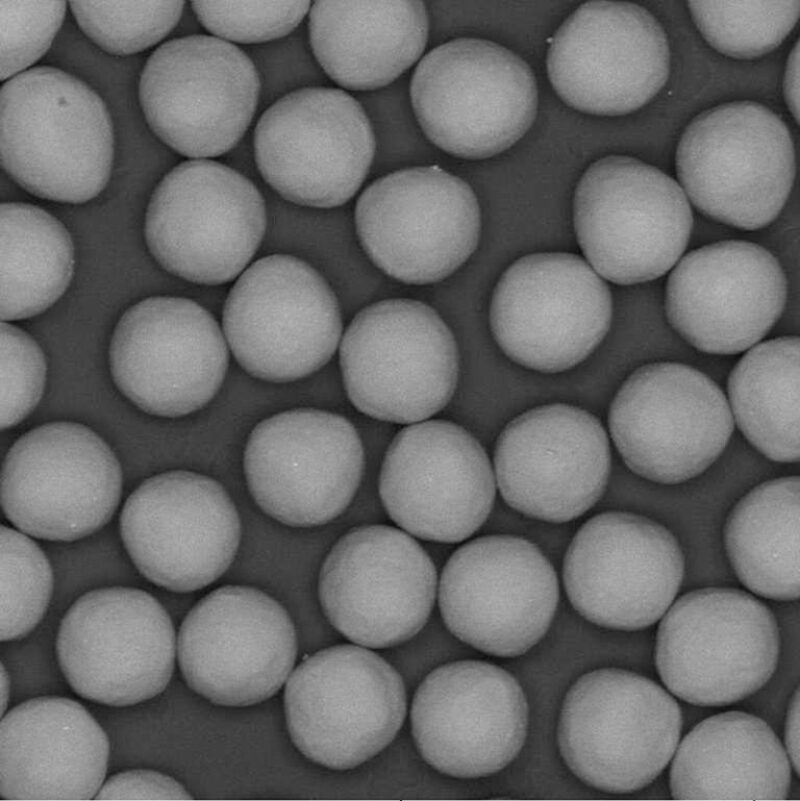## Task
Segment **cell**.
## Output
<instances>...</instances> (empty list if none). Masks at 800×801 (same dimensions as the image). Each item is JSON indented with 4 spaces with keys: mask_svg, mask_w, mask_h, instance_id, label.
Returning <instances> with one entry per match:
<instances>
[{
    "mask_svg": "<svg viewBox=\"0 0 800 801\" xmlns=\"http://www.w3.org/2000/svg\"><path fill=\"white\" fill-rule=\"evenodd\" d=\"M114 154L109 110L80 78L34 66L2 83L0 162L29 194L59 203L88 202L107 186Z\"/></svg>",
    "mask_w": 800,
    "mask_h": 801,
    "instance_id": "1",
    "label": "cell"
},
{
    "mask_svg": "<svg viewBox=\"0 0 800 801\" xmlns=\"http://www.w3.org/2000/svg\"><path fill=\"white\" fill-rule=\"evenodd\" d=\"M678 595L658 621L654 662L677 699L730 706L762 690L776 670L781 634L772 607L736 586Z\"/></svg>",
    "mask_w": 800,
    "mask_h": 801,
    "instance_id": "2",
    "label": "cell"
},
{
    "mask_svg": "<svg viewBox=\"0 0 800 801\" xmlns=\"http://www.w3.org/2000/svg\"><path fill=\"white\" fill-rule=\"evenodd\" d=\"M677 182L702 217L741 232L773 223L791 193L795 150L783 119L764 104L716 105L685 127L675 152Z\"/></svg>",
    "mask_w": 800,
    "mask_h": 801,
    "instance_id": "3",
    "label": "cell"
},
{
    "mask_svg": "<svg viewBox=\"0 0 800 801\" xmlns=\"http://www.w3.org/2000/svg\"><path fill=\"white\" fill-rule=\"evenodd\" d=\"M682 734L678 700L656 681L616 667L580 676L565 695L557 725L568 769L610 794L652 784L669 766Z\"/></svg>",
    "mask_w": 800,
    "mask_h": 801,
    "instance_id": "4",
    "label": "cell"
},
{
    "mask_svg": "<svg viewBox=\"0 0 800 801\" xmlns=\"http://www.w3.org/2000/svg\"><path fill=\"white\" fill-rule=\"evenodd\" d=\"M418 124L431 145L465 160L517 143L538 110V86L519 55L493 41L456 38L425 52L409 77Z\"/></svg>",
    "mask_w": 800,
    "mask_h": 801,
    "instance_id": "5",
    "label": "cell"
},
{
    "mask_svg": "<svg viewBox=\"0 0 800 801\" xmlns=\"http://www.w3.org/2000/svg\"><path fill=\"white\" fill-rule=\"evenodd\" d=\"M572 213L583 258L614 286L663 279L688 250L695 219L677 180L621 154L589 165Z\"/></svg>",
    "mask_w": 800,
    "mask_h": 801,
    "instance_id": "6",
    "label": "cell"
},
{
    "mask_svg": "<svg viewBox=\"0 0 800 801\" xmlns=\"http://www.w3.org/2000/svg\"><path fill=\"white\" fill-rule=\"evenodd\" d=\"M294 746L332 770L355 768L384 750L407 714V688L380 653L353 643L306 654L284 685Z\"/></svg>",
    "mask_w": 800,
    "mask_h": 801,
    "instance_id": "7",
    "label": "cell"
},
{
    "mask_svg": "<svg viewBox=\"0 0 800 801\" xmlns=\"http://www.w3.org/2000/svg\"><path fill=\"white\" fill-rule=\"evenodd\" d=\"M607 432L634 476L675 485L706 472L735 434L724 388L689 364L659 361L632 372L607 409Z\"/></svg>",
    "mask_w": 800,
    "mask_h": 801,
    "instance_id": "8",
    "label": "cell"
},
{
    "mask_svg": "<svg viewBox=\"0 0 800 801\" xmlns=\"http://www.w3.org/2000/svg\"><path fill=\"white\" fill-rule=\"evenodd\" d=\"M339 361L346 394L358 411L404 425L441 411L459 374L448 326L432 307L407 298L359 311L342 334Z\"/></svg>",
    "mask_w": 800,
    "mask_h": 801,
    "instance_id": "9",
    "label": "cell"
},
{
    "mask_svg": "<svg viewBox=\"0 0 800 801\" xmlns=\"http://www.w3.org/2000/svg\"><path fill=\"white\" fill-rule=\"evenodd\" d=\"M268 225L259 185L216 159H187L154 189L145 238L154 259L189 282L220 285L237 278Z\"/></svg>",
    "mask_w": 800,
    "mask_h": 801,
    "instance_id": "10",
    "label": "cell"
},
{
    "mask_svg": "<svg viewBox=\"0 0 800 801\" xmlns=\"http://www.w3.org/2000/svg\"><path fill=\"white\" fill-rule=\"evenodd\" d=\"M138 97L150 130L187 159L223 157L259 115V80L248 55L207 33L157 46L141 71Z\"/></svg>",
    "mask_w": 800,
    "mask_h": 801,
    "instance_id": "11",
    "label": "cell"
},
{
    "mask_svg": "<svg viewBox=\"0 0 800 801\" xmlns=\"http://www.w3.org/2000/svg\"><path fill=\"white\" fill-rule=\"evenodd\" d=\"M253 139L261 181L288 202L342 207L369 181L370 123L357 98L334 85L300 90L267 107Z\"/></svg>",
    "mask_w": 800,
    "mask_h": 801,
    "instance_id": "12",
    "label": "cell"
},
{
    "mask_svg": "<svg viewBox=\"0 0 800 801\" xmlns=\"http://www.w3.org/2000/svg\"><path fill=\"white\" fill-rule=\"evenodd\" d=\"M353 218L371 261L392 278L414 285L454 273L475 251L481 231L472 188L433 164L368 181L356 197Z\"/></svg>",
    "mask_w": 800,
    "mask_h": 801,
    "instance_id": "13",
    "label": "cell"
},
{
    "mask_svg": "<svg viewBox=\"0 0 800 801\" xmlns=\"http://www.w3.org/2000/svg\"><path fill=\"white\" fill-rule=\"evenodd\" d=\"M222 327L239 365L274 383L322 368L343 334L338 302L326 280L306 262L282 254L256 260L237 277Z\"/></svg>",
    "mask_w": 800,
    "mask_h": 801,
    "instance_id": "14",
    "label": "cell"
},
{
    "mask_svg": "<svg viewBox=\"0 0 800 801\" xmlns=\"http://www.w3.org/2000/svg\"><path fill=\"white\" fill-rule=\"evenodd\" d=\"M447 630L482 653L514 658L547 633L559 602L554 567L530 541L488 535L454 551L438 577Z\"/></svg>",
    "mask_w": 800,
    "mask_h": 801,
    "instance_id": "15",
    "label": "cell"
},
{
    "mask_svg": "<svg viewBox=\"0 0 800 801\" xmlns=\"http://www.w3.org/2000/svg\"><path fill=\"white\" fill-rule=\"evenodd\" d=\"M122 494V470L109 445L83 424L58 421L19 437L1 467L6 519L30 537L75 541L102 528Z\"/></svg>",
    "mask_w": 800,
    "mask_h": 801,
    "instance_id": "16",
    "label": "cell"
},
{
    "mask_svg": "<svg viewBox=\"0 0 800 801\" xmlns=\"http://www.w3.org/2000/svg\"><path fill=\"white\" fill-rule=\"evenodd\" d=\"M56 653L78 696L131 706L168 686L177 661V633L166 609L148 592L100 588L68 608L59 624Z\"/></svg>",
    "mask_w": 800,
    "mask_h": 801,
    "instance_id": "17",
    "label": "cell"
},
{
    "mask_svg": "<svg viewBox=\"0 0 800 801\" xmlns=\"http://www.w3.org/2000/svg\"><path fill=\"white\" fill-rule=\"evenodd\" d=\"M684 575L676 537L656 520L624 509L586 520L562 567L573 609L596 626L623 632L658 623L681 592Z\"/></svg>",
    "mask_w": 800,
    "mask_h": 801,
    "instance_id": "18",
    "label": "cell"
},
{
    "mask_svg": "<svg viewBox=\"0 0 800 801\" xmlns=\"http://www.w3.org/2000/svg\"><path fill=\"white\" fill-rule=\"evenodd\" d=\"M295 623L257 588L226 585L202 597L177 632L186 684L213 704L246 707L277 694L297 664Z\"/></svg>",
    "mask_w": 800,
    "mask_h": 801,
    "instance_id": "19",
    "label": "cell"
},
{
    "mask_svg": "<svg viewBox=\"0 0 800 801\" xmlns=\"http://www.w3.org/2000/svg\"><path fill=\"white\" fill-rule=\"evenodd\" d=\"M437 588L434 563L413 536L388 525H365L345 533L329 551L318 599L339 636L387 650L427 624Z\"/></svg>",
    "mask_w": 800,
    "mask_h": 801,
    "instance_id": "20",
    "label": "cell"
},
{
    "mask_svg": "<svg viewBox=\"0 0 800 801\" xmlns=\"http://www.w3.org/2000/svg\"><path fill=\"white\" fill-rule=\"evenodd\" d=\"M612 287L574 253H536L515 261L490 306L496 342L514 362L558 373L584 362L609 330Z\"/></svg>",
    "mask_w": 800,
    "mask_h": 801,
    "instance_id": "21",
    "label": "cell"
},
{
    "mask_svg": "<svg viewBox=\"0 0 800 801\" xmlns=\"http://www.w3.org/2000/svg\"><path fill=\"white\" fill-rule=\"evenodd\" d=\"M548 79L569 107L621 116L649 103L670 72L667 34L646 8L590 1L576 8L549 41Z\"/></svg>",
    "mask_w": 800,
    "mask_h": 801,
    "instance_id": "22",
    "label": "cell"
},
{
    "mask_svg": "<svg viewBox=\"0 0 800 801\" xmlns=\"http://www.w3.org/2000/svg\"><path fill=\"white\" fill-rule=\"evenodd\" d=\"M243 467L249 492L265 514L308 528L332 521L348 507L362 478L364 452L348 419L299 408L254 427Z\"/></svg>",
    "mask_w": 800,
    "mask_h": 801,
    "instance_id": "23",
    "label": "cell"
},
{
    "mask_svg": "<svg viewBox=\"0 0 800 801\" xmlns=\"http://www.w3.org/2000/svg\"><path fill=\"white\" fill-rule=\"evenodd\" d=\"M119 525L137 570L176 593L198 591L218 580L241 538L240 518L225 488L186 470L143 481L125 501Z\"/></svg>",
    "mask_w": 800,
    "mask_h": 801,
    "instance_id": "24",
    "label": "cell"
},
{
    "mask_svg": "<svg viewBox=\"0 0 800 801\" xmlns=\"http://www.w3.org/2000/svg\"><path fill=\"white\" fill-rule=\"evenodd\" d=\"M785 272L766 248L726 239L687 250L666 275L663 308L694 350L733 357L769 337L787 303Z\"/></svg>",
    "mask_w": 800,
    "mask_h": 801,
    "instance_id": "25",
    "label": "cell"
},
{
    "mask_svg": "<svg viewBox=\"0 0 800 801\" xmlns=\"http://www.w3.org/2000/svg\"><path fill=\"white\" fill-rule=\"evenodd\" d=\"M492 465L496 487L511 508L537 520L566 523L594 508L607 492L611 441L588 410L543 405L505 426Z\"/></svg>",
    "mask_w": 800,
    "mask_h": 801,
    "instance_id": "26",
    "label": "cell"
},
{
    "mask_svg": "<svg viewBox=\"0 0 800 801\" xmlns=\"http://www.w3.org/2000/svg\"><path fill=\"white\" fill-rule=\"evenodd\" d=\"M529 710L507 670L462 659L434 668L418 684L411 706L412 737L438 772L475 779L499 772L521 751Z\"/></svg>",
    "mask_w": 800,
    "mask_h": 801,
    "instance_id": "27",
    "label": "cell"
},
{
    "mask_svg": "<svg viewBox=\"0 0 800 801\" xmlns=\"http://www.w3.org/2000/svg\"><path fill=\"white\" fill-rule=\"evenodd\" d=\"M496 489L480 442L441 419L402 428L379 475V495L391 520L413 537L441 543L471 537L488 518Z\"/></svg>",
    "mask_w": 800,
    "mask_h": 801,
    "instance_id": "28",
    "label": "cell"
},
{
    "mask_svg": "<svg viewBox=\"0 0 800 801\" xmlns=\"http://www.w3.org/2000/svg\"><path fill=\"white\" fill-rule=\"evenodd\" d=\"M229 360L214 317L198 303L161 296L140 301L118 321L109 349L113 380L144 412L175 418L218 392Z\"/></svg>",
    "mask_w": 800,
    "mask_h": 801,
    "instance_id": "29",
    "label": "cell"
},
{
    "mask_svg": "<svg viewBox=\"0 0 800 801\" xmlns=\"http://www.w3.org/2000/svg\"><path fill=\"white\" fill-rule=\"evenodd\" d=\"M110 745L78 701L40 696L8 709L0 723V796L5 800L95 799Z\"/></svg>",
    "mask_w": 800,
    "mask_h": 801,
    "instance_id": "30",
    "label": "cell"
},
{
    "mask_svg": "<svg viewBox=\"0 0 800 801\" xmlns=\"http://www.w3.org/2000/svg\"><path fill=\"white\" fill-rule=\"evenodd\" d=\"M306 24L328 79L352 94L406 76L425 54L430 29L421 1H312Z\"/></svg>",
    "mask_w": 800,
    "mask_h": 801,
    "instance_id": "31",
    "label": "cell"
},
{
    "mask_svg": "<svg viewBox=\"0 0 800 801\" xmlns=\"http://www.w3.org/2000/svg\"><path fill=\"white\" fill-rule=\"evenodd\" d=\"M792 772L768 721L727 710L704 717L681 736L668 785L677 800H783Z\"/></svg>",
    "mask_w": 800,
    "mask_h": 801,
    "instance_id": "32",
    "label": "cell"
},
{
    "mask_svg": "<svg viewBox=\"0 0 800 801\" xmlns=\"http://www.w3.org/2000/svg\"><path fill=\"white\" fill-rule=\"evenodd\" d=\"M800 477L778 475L746 491L722 529L727 563L745 590L770 602L798 601Z\"/></svg>",
    "mask_w": 800,
    "mask_h": 801,
    "instance_id": "33",
    "label": "cell"
},
{
    "mask_svg": "<svg viewBox=\"0 0 800 801\" xmlns=\"http://www.w3.org/2000/svg\"><path fill=\"white\" fill-rule=\"evenodd\" d=\"M799 379V335H778L742 353L723 387L738 434L780 465L800 461Z\"/></svg>",
    "mask_w": 800,
    "mask_h": 801,
    "instance_id": "34",
    "label": "cell"
},
{
    "mask_svg": "<svg viewBox=\"0 0 800 801\" xmlns=\"http://www.w3.org/2000/svg\"><path fill=\"white\" fill-rule=\"evenodd\" d=\"M0 316L26 319L52 306L74 270V247L65 226L43 208L20 202L0 206Z\"/></svg>",
    "mask_w": 800,
    "mask_h": 801,
    "instance_id": "35",
    "label": "cell"
},
{
    "mask_svg": "<svg viewBox=\"0 0 800 801\" xmlns=\"http://www.w3.org/2000/svg\"><path fill=\"white\" fill-rule=\"evenodd\" d=\"M695 26L722 55L750 60L776 49L799 18L795 1H688Z\"/></svg>",
    "mask_w": 800,
    "mask_h": 801,
    "instance_id": "36",
    "label": "cell"
},
{
    "mask_svg": "<svg viewBox=\"0 0 800 801\" xmlns=\"http://www.w3.org/2000/svg\"><path fill=\"white\" fill-rule=\"evenodd\" d=\"M2 642L29 635L43 619L53 592L49 560L36 542L12 527L0 528Z\"/></svg>",
    "mask_w": 800,
    "mask_h": 801,
    "instance_id": "37",
    "label": "cell"
},
{
    "mask_svg": "<svg viewBox=\"0 0 800 801\" xmlns=\"http://www.w3.org/2000/svg\"><path fill=\"white\" fill-rule=\"evenodd\" d=\"M81 31L101 50L128 56L161 43L185 11V1H70ZM159 46V45H158Z\"/></svg>",
    "mask_w": 800,
    "mask_h": 801,
    "instance_id": "38",
    "label": "cell"
},
{
    "mask_svg": "<svg viewBox=\"0 0 800 801\" xmlns=\"http://www.w3.org/2000/svg\"><path fill=\"white\" fill-rule=\"evenodd\" d=\"M353 95L368 118L375 142L369 181L401 169L429 165L431 143L414 114L407 75L384 88Z\"/></svg>",
    "mask_w": 800,
    "mask_h": 801,
    "instance_id": "39",
    "label": "cell"
},
{
    "mask_svg": "<svg viewBox=\"0 0 800 801\" xmlns=\"http://www.w3.org/2000/svg\"><path fill=\"white\" fill-rule=\"evenodd\" d=\"M312 1H191L204 31L245 48L281 38L303 24Z\"/></svg>",
    "mask_w": 800,
    "mask_h": 801,
    "instance_id": "40",
    "label": "cell"
},
{
    "mask_svg": "<svg viewBox=\"0 0 800 801\" xmlns=\"http://www.w3.org/2000/svg\"><path fill=\"white\" fill-rule=\"evenodd\" d=\"M259 80V113L300 90L332 85L311 46L306 21L291 33L242 48Z\"/></svg>",
    "mask_w": 800,
    "mask_h": 801,
    "instance_id": "41",
    "label": "cell"
},
{
    "mask_svg": "<svg viewBox=\"0 0 800 801\" xmlns=\"http://www.w3.org/2000/svg\"><path fill=\"white\" fill-rule=\"evenodd\" d=\"M67 8L65 1H0L2 83L33 68L46 54Z\"/></svg>",
    "mask_w": 800,
    "mask_h": 801,
    "instance_id": "42",
    "label": "cell"
},
{
    "mask_svg": "<svg viewBox=\"0 0 800 801\" xmlns=\"http://www.w3.org/2000/svg\"><path fill=\"white\" fill-rule=\"evenodd\" d=\"M0 427L10 429L22 422L40 401L46 381L44 354L26 332L1 323Z\"/></svg>",
    "mask_w": 800,
    "mask_h": 801,
    "instance_id": "43",
    "label": "cell"
},
{
    "mask_svg": "<svg viewBox=\"0 0 800 801\" xmlns=\"http://www.w3.org/2000/svg\"><path fill=\"white\" fill-rule=\"evenodd\" d=\"M97 800H188L186 788L174 778L147 769L119 772L106 778Z\"/></svg>",
    "mask_w": 800,
    "mask_h": 801,
    "instance_id": "44",
    "label": "cell"
},
{
    "mask_svg": "<svg viewBox=\"0 0 800 801\" xmlns=\"http://www.w3.org/2000/svg\"><path fill=\"white\" fill-rule=\"evenodd\" d=\"M221 159L224 164L249 180L255 183L261 180L255 156L253 128Z\"/></svg>",
    "mask_w": 800,
    "mask_h": 801,
    "instance_id": "45",
    "label": "cell"
},
{
    "mask_svg": "<svg viewBox=\"0 0 800 801\" xmlns=\"http://www.w3.org/2000/svg\"><path fill=\"white\" fill-rule=\"evenodd\" d=\"M783 747L792 771L799 776V686L791 693L784 721Z\"/></svg>",
    "mask_w": 800,
    "mask_h": 801,
    "instance_id": "46",
    "label": "cell"
},
{
    "mask_svg": "<svg viewBox=\"0 0 800 801\" xmlns=\"http://www.w3.org/2000/svg\"><path fill=\"white\" fill-rule=\"evenodd\" d=\"M784 98L795 121L799 120V41L789 53L783 82Z\"/></svg>",
    "mask_w": 800,
    "mask_h": 801,
    "instance_id": "47",
    "label": "cell"
},
{
    "mask_svg": "<svg viewBox=\"0 0 800 801\" xmlns=\"http://www.w3.org/2000/svg\"><path fill=\"white\" fill-rule=\"evenodd\" d=\"M0 680H1V707H2L1 715H3L8 710V705L11 696L10 674L8 672V669H6L4 663L1 664Z\"/></svg>",
    "mask_w": 800,
    "mask_h": 801,
    "instance_id": "48",
    "label": "cell"
}]
</instances>
